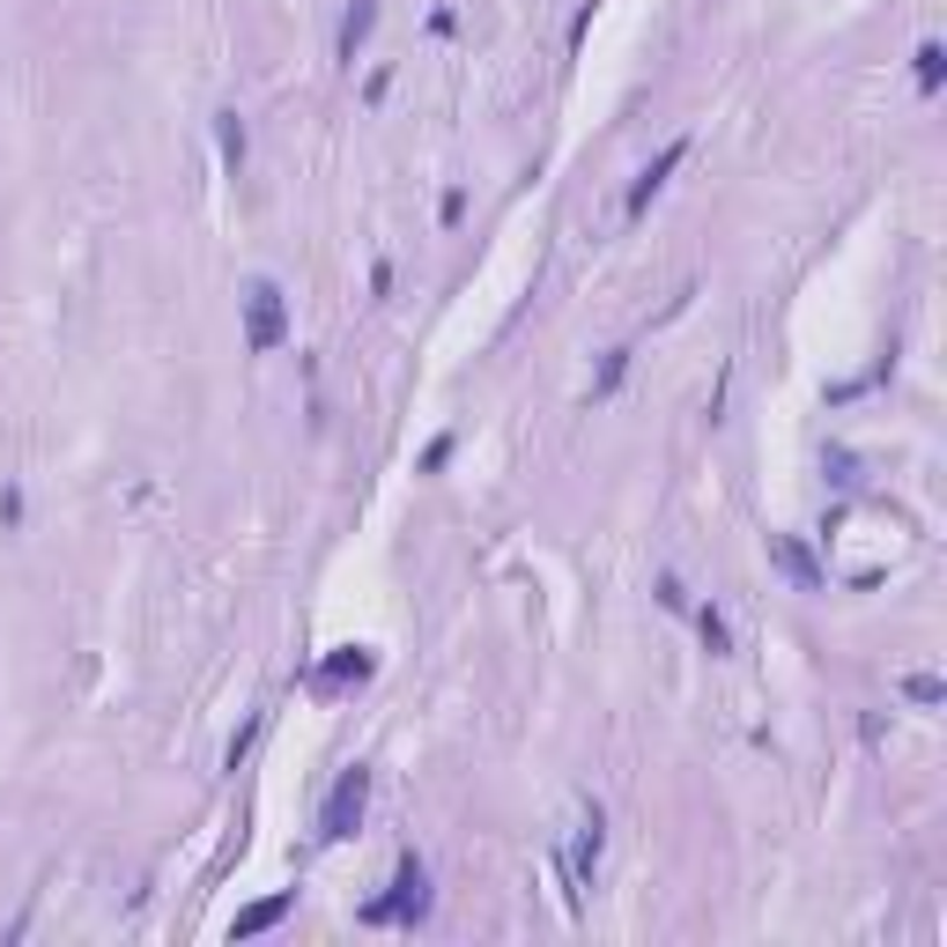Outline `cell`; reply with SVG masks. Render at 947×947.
<instances>
[{
    "label": "cell",
    "mask_w": 947,
    "mask_h": 947,
    "mask_svg": "<svg viewBox=\"0 0 947 947\" xmlns=\"http://www.w3.org/2000/svg\"><path fill=\"white\" fill-rule=\"evenodd\" d=\"M696 629H703V644H711V652H733V629H725V615H719V607H703V615H696Z\"/></svg>",
    "instance_id": "obj_10"
},
{
    "label": "cell",
    "mask_w": 947,
    "mask_h": 947,
    "mask_svg": "<svg viewBox=\"0 0 947 947\" xmlns=\"http://www.w3.org/2000/svg\"><path fill=\"white\" fill-rule=\"evenodd\" d=\"M681 156H689V141H666V148H660V164H644V178L629 186V215H644V207H652V193L666 186V170H674Z\"/></svg>",
    "instance_id": "obj_5"
},
{
    "label": "cell",
    "mask_w": 947,
    "mask_h": 947,
    "mask_svg": "<svg viewBox=\"0 0 947 947\" xmlns=\"http://www.w3.org/2000/svg\"><path fill=\"white\" fill-rule=\"evenodd\" d=\"M371 22H378V0H355L349 16H341V60H355V45L371 38Z\"/></svg>",
    "instance_id": "obj_9"
},
{
    "label": "cell",
    "mask_w": 947,
    "mask_h": 947,
    "mask_svg": "<svg viewBox=\"0 0 947 947\" xmlns=\"http://www.w3.org/2000/svg\"><path fill=\"white\" fill-rule=\"evenodd\" d=\"M422 910H430V866H422V859H400V873H392V896L363 904V918H371V926H414Z\"/></svg>",
    "instance_id": "obj_1"
},
{
    "label": "cell",
    "mask_w": 947,
    "mask_h": 947,
    "mask_svg": "<svg viewBox=\"0 0 947 947\" xmlns=\"http://www.w3.org/2000/svg\"><path fill=\"white\" fill-rule=\"evenodd\" d=\"M282 918H289V896H267V904H252V910H237V926H230V933H237V940H252V933H267V926H282Z\"/></svg>",
    "instance_id": "obj_8"
},
{
    "label": "cell",
    "mask_w": 947,
    "mask_h": 947,
    "mask_svg": "<svg viewBox=\"0 0 947 947\" xmlns=\"http://www.w3.org/2000/svg\"><path fill=\"white\" fill-rule=\"evenodd\" d=\"M223 156L230 164H245V126H237V111H223Z\"/></svg>",
    "instance_id": "obj_12"
},
{
    "label": "cell",
    "mask_w": 947,
    "mask_h": 947,
    "mask_svg": "<svg viewBox=\"0 0 947 947\" xmlns=\"http://www.w3.org/2000/svg\"><path fill=\"white\" fill-rule=\"evenodd\" d=\"M918 89H940V45H918Z\"/></svg>",
    "instance_id": "obj_13"
},
{
    "label": "cell",
    "mask_w": 947,
    "mask_h": 947,
    "mask_svg": "<svg viewBox=\"0 0 947 947\" xmlns=\"http://www.w3.org/2000/svg\"><path fill=\"white\" fill-rule=\"evenodd\" d=\"M363 807H371V770H363V762H349V770H341V784H333L326 792V807H319V837H349L355 822H363Z\"/></svg>",
    "instance_id": "obj_3"
},
{
    "label": "cell",
    "mask_w": 947,
    "mask_h": 947,
    "mask_svg": "<svg viewBox=\"0 0 947 947\" xmlns=\"http://www.w3.org/2000/svg\"><path fill=\"white\" fill-rule=\"evenodd\" d=\"M363 674H371V652H363V644H341L319 681H326V689H341V681H363Z\"/></svg>",
    "instance_id": "obj_7"
},
{
    "label": "cell",
    "mask_w": 947,
    "mask_h": 947,
    "mask_svg": "<svg viewBox=\"0 0 947 947\" xmlns=\"http://www.w3.org/2000/svg\"><path fill=\"white\" fill-rule=\"evenodd\" d=\"M245 349L252 355H267V349H282V333H289V311H282V289L274 282H245Z\"/></svg>",
    "instance_id": "obj_2"
},
{
    "label": "cell",
    "mask_w": 947,
    "mask_h": 947,
    "mask_svg": "<svg viewBox=\"0 0 947 947\" xmlns=\"http://www.w3.org/2000/svg\"><path fill=\"white\" fill-rule=\"evenodd\" d=\"M622 371H629V349H615L607 363H599V378H593V400H607V392L622 385Z\"/></svg>",
    "instance_id": "obj_11"
},
{
    "label": "cell",
    "mask_w": 947,
    "mask_h": 947,
    "mask_svg": "<svg viewBox=\"0 0 947 947\" xmlns=\"http://www.w3.org/2000/svg\"><path fill=\"white\" fill-rule=\"evenodd\" d=\"M904 696H910V703H940V681H933V674H910Z\"/></svg>",
    "instance_id": "obj_14"
},
{
    "label": "cell",
    "mask_w": 947,
    "mask_h": 947,
    "mask_svg": "<svg viewBox=\"0 0 947 947\" xmlns=\"http://www.w3.org/2000/svg\"><path fill=\"white\" fill-rule=\"evenodd\" d=\"M599 845H607V814H585V822H577V859H570V873L577 881H593V866H599Z\"/></svg>",
    "instance_id": "obj_6"
},
{
    "label": "cell",
    "mask_w": 947,
    "mask_h": 947,
    "mask_svg": "<svg viewBox=\"0 0 947 947\" xmlns=\"http://www.w3.org/2000/svg\"><path fill=\"white\" fill-rule=\"evenodd\" d=\"M770 563H778V570L792 577V585H800V593H822V563L807 556V548H800V540H792V534H770Z\"/></svg>",
    "instance_id": "obj_4"
}]
</instances>
